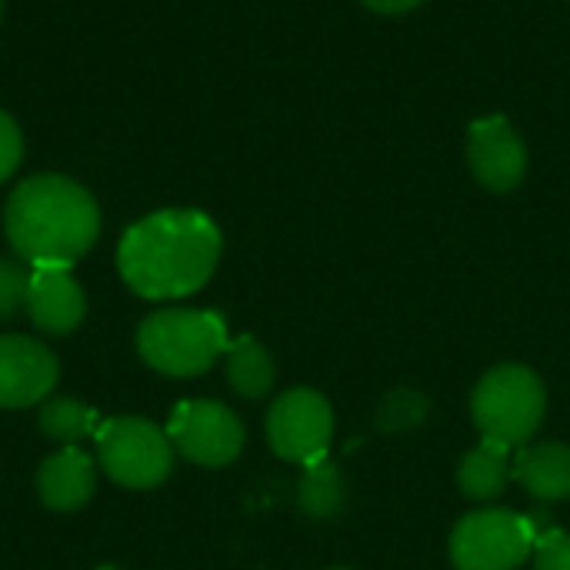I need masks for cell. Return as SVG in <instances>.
Segmentation results:
<instances>
[{"instance_id":"6da1fadb","label":"cell","mask_w":570,"mask_h":570,"mask_svg":"<svg viewBox=\"0 0 570 570\" xmlns=\"http://www.w3.org/2000/svg\"><path fill=\"white\" fill-rule=\"evenodd\" d=\"M220 261V230L200 210H157L137 220L120 247V277L147 301H177L200 291Z\"/></svg>"},{"instance_id":"7a4b0ae2","label":"cell","mask_w":570,"mask_h":570,"mask_svg":"<svg viewBox=\"0 0 570 570\" xmlns=\"http://www.w3.org/2000/svg\"><path fill=\"white\" fill-rule=\"evenodd\" d=\"M10 247L33 267H70L80 261L100 230L97 200L70 177H27L3 207Z\"/></svg>"},{"instance_id":"3957f363","label":"cell","mask_w":570,"mask_h":570,"mask_svg":"<svg viewBox=\"0 0 570 570\" xmlns=\"http://www.w3.org/2000/svg\"><path fill=\"white\" fill-rule=\"evenodd\" d=\"M227 324L210 311L167 307L150 314L137 331V351L147 367L167 377L207 374L227 354Z\"/></svg>"},{"instance_id":"277c9868","label":"cell","mask_w":570,"mask_h":570,"mask_svg":"<svg viewBox=\"0 0 570 570\" xmlns=\"http://www.w3.org/2000/svg\"><path fill=\"white\" fill-rule=\"evenodd\" d=\"M548 391L541 377L524 364H498L491 367L474 394H471V417L481 438L524 448L544 424Z\"/></svg>"},{"instance_id":"5b68a950","label":"cell","mask_w":570,"mask_h":570,"mask_svg":"<svg viewBox=\"0 0 570 570\" xmlns=\"http://www.w3.org/2000/svg\"><path fill=\"white\" fill-rule=\"evenodd\" d=\"M97 454L104 474L130 491H147L167 481L174 468V444L167 431L144 417H114L97 428Z\"/></svg>"},{"instance_id":"8992f818","label":"cell","mask_w":570,"mask_h":570,"mask_svg":"<svg viewBox=\"0 0 570 570\" xmlns=\"http://www.w3.org/2000/svg\"><path fill=\"white\" fill-rule=\"evenodd\" d=\"M534 554L528 521L511 511H474L451 531L454 570H518Z\"/></svg>"},{"instance_id":"52a82bcc","label":"cell","mask_w":570,"mask_h":570,"mask_svg":"<svg viewBox=\"0 0 570 570\" xmlns=\"http://www.w3.org/2000/svg\"><path fill=\"white\" fill-rule=\"evenodd\" d=\"M334 438V411L324 394L311 387L284 391L267 411V444L291 464H317L327 458Z\"/></svg>"},{"instance_id":"ba28073f","label":"cell","mask_w":570,"mask_h":570,"mask_svg":"<svg viewBox=\"0 0 570 570\" xmlns=\"http://www.w3.org/2000/svg\"><path fill=\"white\" fill-rule=\"evenodd\" d=\"M167 438L174 451H180L190 464L224 468L237 461L244 451V424L240 417L217 401H184L174 407Z\"/></svg>"},{"instance_id":"9c48e42d","label":"cell","mask_w":570,"mask_h":570,"mask_svg":"<svg viewBox=\"0 0 570 570\" xmlns=\"http://www.w3.org/2000/svg\"><path fill=\"white\" fill-rule=\"evenodd\" d=\"M468 164L481 187L508 194L524 180L528 150L508 117H481L468 130Z\"/></svg>"},{"instance_id":"30bf717a","label":"cell","mask_w":570,"mask_h":570,"mask_svg":"<svg viewBox=\"0 0 570 570\" xmlns=\"http://www.w3.org/2000/svg\"><path fill=\"white\" fill-rule=\"evenodd\" d=\"M57 377L60 367L47 344L23 334L0 337V407L43 404Z\"/></svg>"},{"instance_id":"8fae6325","label":"cell","mask_w":570,"mask_h":570,"mask_svg":"<svg viewBox=\"0 0 570 570\" xmlns=\"http://www.w3.org/2000/svg\"><path fill=\"white\" fill-rule=\"evenodd\" d=\"M27 314L43 334H70L87 314V297L70 267H33L27 284Z\"/></svg>"},{"instance_id":"7c38bea8","label":"cell","mask_w":570,"mask_h":570,"mask_svg":"<svg viewBox=\"0 0 570 570\" xmlns=\"http://www.w3.org/2000/svg\"><path fill=\"white\" fill-rule=\"evenodd\" d=\"M97 488V468L80 448H63L37 471V494L50 511H77Z\"/></svg>"},{"instance_id":"4fadbf2b","label":"cell","mask_w":570,"mask_h":570,"mask_svg":"<svg viewBox=\"0 0 570 570\" xmlns=\"http://www.w3.org/2000/svg\"><path fill=\"white\" fill-rule=\"evenodd\" d=\"M514 478L524 491L544 504L570 501V448L558 441H538L518 448Z\"/></svg>"},{"instance_id":"5bb4252c","label":"cell","mask_w":570,"mask_h":570,"mask_svg":"<svg viewBox=\"0 0 570 570\" xmlns=\"http://www.w3.org/2000/svg\"><path fill=\"white\" fill-rule=\"evenodd\" d=\"M514 448L498 444V441H481L471 454L461 458L458 468V488L471 501H494L504 494L508 481L514 478Z\"/></svg>"},{"instance_id":"9a60e30c","label":"cell","mask_w":570,"mask_h":570,"mask_svg":"<svg viewBox=\"0 0 570 570\" xmlns=\"http://www.w3.org/2000/svg\"><path fill=\"white\" fill-rule=\"evenodd\" d=\"M227 381L234 394L247 401H261L264 394H271L277 381V367L264 351V344H257L254 337H237L234 344H227Z\"/></svg>"},{"instance_id":"2e32d148","label":"cell","mask_w":570,"mask_h":570,"mask_svg":"<svg viewBox=\"0 0 570 570\" xmlns=\"http://www.w3.org/2000/svg\"><path fill=\"white\" fill-rule=\"evenodd\" d=\"M344 498H347V488L334 461L324 458L304 468V478L297 484V508L311 521H334L344 511Z\"/></svg>"},{"instance_id":"e0dca14e","label":"cell","mask_w":570,"mask_h":570,"mask_svg":"<svg viewBox=\"0 0 570 570\" xmlns=\"http://www.w3.org/2000/svg\"><path fill=\"white\" fill-rule=\"evenodd\" d=\"M37 424H40L43 438L73 448L80 438L97 431V414L87 404L73 401V397H50V401L40 404Z\"/></svg>"},{"instance_id":"ac0fdd59","label":"cell","mask_w":570,"mask_h":570,"mask_svg":"<svg viewBox=\"0 0 570 570\" xmlns=\"http://www.w3.org/2000/svg\"><path fill=\"white\" fill-rule=\"evenodd\" d=\"M428 411H431V401L421 391L397 387L381 401V407L374 414V428L381 434H407L428 421Z\"/></svg>"},{"instance_id":"d6986e66","label":"cell","mask_w":570,"mask_h":570,"mask_svg":"<svg viewBox=\"0 0 570 570\" xmlns=\"http://www.w3.org/2000/svg\"><path fill=\"white\" fill-rule=\"evenodd\" d=\"M27 284L30 274L17 261L0 257V321H10L27 307Z\"/></svg>"},{"instance_id":"ffe728a7","label":"cell","mask_w":570,"mask_h":570,"mask_svg":"<svg viewBox=\"0 0 570 570\" xmlns=\"http://www.w3.org/2000/svg\"><path fill=\"white\" fill-rule=\"evenodd\" d=\"M534 570H570V534L554 528L534 541Z\"/></svg>"},{"instance_id":"44dd1931","label":"cell","mask_w":570,"mask_h":570,"mask_svg":"<svg viewBox=\"0 0 570 570\" xmlns=\"http://www.w3.org/2000/svg\"><path fill=\"white\" fill-rule=\"evenodd\" d=\"M20 157H23V137L13 124V117L0 110V184L17 170Z\"/></svg>"},{"instance_id":"7402d4cb","label":"cell","mask_w":570,"mask_h":570,"mask_svg":"<svg viewBox=\"0 0 570 570\" xmlns=\"http://www.w3.org/2000/svg\"><path fill=\"white\" fill-rule=\"evenodd\" d=\"M364 3L371 10H377V13H404V10H414L424 0H364Z\"/></svg>"},{"instance_id":"603a6c76","label":"cell","mask_w":570,"mask_h":570,"mask_svg":"<svg viewBox=\"0 0 570 570\" xmlns=\"http://www.w3.org/2000/svg\"><path fill=\"white\" fill-rule=\"evenodd\" d=\"M97 570H120V568H114V564H107V568H97Z\"/></svg>"},{"instance_id":"cb8c5ba5","label":"cell","mask_w":570,"mask_h":570,"mask_svg":"<svg viewBox=\"0 0 570 570\" xmlns=\"http://www.w3.org/2000/svg\"><path fill=\"white\" fill-rule=\"evenodd\" d=\"M0 13H3V0H0Z\"/></svg>"},{"instance_id":"d4e9b609","label":"cell","mask_w":570,"mask_h":570,"mask_svg":"<svg viewBox=\"0 0 570 570\" xmlns=\"http://www.w3.org/2000/svg\"><path fill=\"white\" fill-rule=\"evenodd\" d=\"M334 570H344V568H334Z\"/></svg>"}]
</instances>
